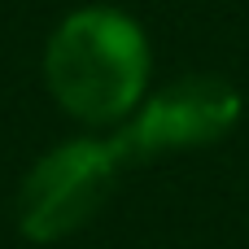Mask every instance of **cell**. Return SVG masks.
Instances as JSON below:
<instances>
[{
	"label": "cell",
	"mask_w": 249,
	"mask_h": 249,
	"mask_svg": "<svg viewBox=\"0 0 249 249\" xmlns=\"http://www.w3.org/2000/svg\"><path fill=\"white\" fill-rule=\"evenodd\" d=\"M241 114H245V101L228 79L188 74V79H175V83L149 92L140 101V109L118 127L109 149L123 166L206 149V144H219L223 136H232Z\"/></svg>",
	"instance_id": "cell-3"
},
{
	"label": "cell",
	"mask_w": 249,
	"mask_h": 249,
	"mask_svg": "<svg viewBox=\"0 0 249 249\" xmlns=\"http://www.w3.org/2000/svg\"><path fill=\"white\" fill-rule=\"evenodd\" d=\"M149 66L144 26L109 4L66 13L44 48V83L53 101L88 127L127 123L149 96Z\"/></svg>",
	"instance_id": "cell-1"
},
{
	"label": "cell",
	"mask_w": 249,
	"mask_h": 249,
	"mask_svg": "<svg viewBox=\"0 0 249 249\" xmlns=\"http://www.w3.org/2000/svg\"><path fill=\"white\" fill-rule=\"evenodd\" d=\"M123 162L109 140H66L48 149L18 188V232L35 245L74 236L109 201Z\"/></svg>",
	"instance_id": "cell-2"
}]
</instances>
